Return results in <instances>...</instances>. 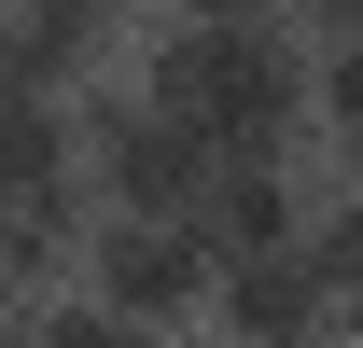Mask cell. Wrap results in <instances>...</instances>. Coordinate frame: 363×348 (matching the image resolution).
Listing matches in <instances>:
<instances>
[{
  "mask_svg": "<svg viewBox=\"0 0 363 348\" xmlns=\"http://www.w3.org/2000/svg\"><path fill=\"white\" fill-rule=\"evenodd\" d=\"M126 84L210 153H308V14H140Z\"/></svg>",
  "mask_w": 363,
  "mask_h": 348,
  "instance_id": "6da1fadb",
  "label": "cell"
},
{
  "mask_svg": "<svg viewBox=\"0 0 363 348\" xmlns=\"http://www.w3.org/2000/svg\"><path fill=\"white\" fill-rule=\"evenodd\" d=\"M70 112H84V181H98V209H196V195H210V139L182 126L168 98H140L126 70L70 84Z\"/></svg>",
  "mask_w": 363,
  "mask_h": 348,
  "instance_id": "7a4b0ae2",
  "label": "cell"
},
{
  "mask_svg": "<svg viewBox=\"0 0 363 348\" xmlns=\"http://www.w3.org/2000/svg\"><path fill=\"white\" fill-rule=\"evenodd\" d=\"M84 293H112L126 320H154V335H196L210 293H224V251H210V223H196V209H98Z\"/></svg>",
  "mask_w": 363,
  "mask_h": 348,
  "instance_id": "3957f363",
  "label": "cell"
},
{
  "mask_svg": "<svg viewBox=\"0 0 363 348\" xmlns=\"http://www.w3.org/2000/svg\"><path fill=\"white\" fill-rule=\"evenodd\" d=\"M308 209H321L308 153H210V195H196V223H210L224 265H238V251H294Z\"/></svg>",
  "mask_w": 363,
  "mask_h": 348,
  "instance_id": "277c9868",
  "label": "cell"
},
{
  "mask_svg": "<svg viewBox=\"0 0 363 348\" xmlns=\"http://www.w3.org/2000/svg\"><path fill=\"white\" fill-rule=\"evenodd\" d=\"M335 335V293L308 279V251H238L210 293V348H308Z\"/></svg>",
  "mask_w": 363,
  "mask_h": 348,
  "instance_id": "5b68a950",
  "label": "cell"
},
{
  "mask_svg": "<svg viewBox=\"0 0 363 348\" xmlns=\"http://www.w3.org/2000/svg\"><path fill=\"white\" fill-rule=\"evenodd\" d=\"M0 14H14V70L28 84H98L140 42V0H0Z\"/></svg>",
  "mask_w": 363,
  "mask_h": 348,
  "instance_id": "8992f818",
  "label": "cell"
},
{
  "mask_svg": "<svg viewBox=\"0 0 363 348\" xmlns=\"http://www.w3.org/2000/svg\"><path fill=\"white\" fill-rule=\"evenodd\" d=\"M84 237H98V181L0 195V293H56V279H84Z\"/></svg>",
  "mask_w": 363,
  "mask_h": 348,
  "instance_id": "52a82bcc",
  "label": "cell"
},
{
  "mask_svg": "<svg viewBox=\"0 0 363 348\" xmlns=\"http://www.w3.org/2000/svg\"><path fill=\"white\" fill-rule=\"evenodd\" d=\"M43 181H84V112L70 84L0 70V195H43Z\"/></svg>",
  "mask_w": 363,
  "mask_h": 348,
  "instance_id": "ba28073f",
  "label": "cell"
},
{
  "mask_svg": "<svg viewBox=\"0 0 363 348\" xmlns=\"http://www.w3.org/2000/svg\"><path fill=\"white\" fill-rule=\"evenodd\" d=\"M14 348H182V335L126 320V306L84 293V279H56V293H14Z\"/></svg>",
  "mask_w": 363,
  "mask_h": 348,
  "instance_id": "9c48e42d",
  "label": "cell"
},
{
  "mask_svg": "<svg viewBox=\"0 0 363 348\" xmlns=\"http://www.w3.org/2000/svg\"><path fill=\"white\" fill-rule=\"evenodd\" d=\"M363 126V28H308V139Z\"/></svg>",
  "mask_w": 363,
  "mask_h": 348,
  "instance_id": "30bf717a",
  "label": "cell"
},
{
  "mask_svg": "<svg viewBox=\"0 0 363 348\" xmlns=\"http://www.w3.org/2000/svg\"><path fill=\"white\" fill-rule=\"evenodd\" d=\"M294 251H308V279H321V293L350 306V293H363V195H321V209H308V237H294Z\"/></svg>",
  "mask_w": 363,
  "mask_h": 348,
  "instance_id": "8fae6325",
  "label": "cell"
},
{
  "mask_svg": "<svg viewBox=\"0 0 363 348\" xmlns=\"http://www.w3.org/2000/svg\"><path fill=\"white\" fill-rule=\"evenodd\" d=\"M140 14H279V0H140Z\"/></svg>",
  "mask_w": 363,
  "mask_h": 348,
  "instance_id": "7c38bea8",
  "label": "cell"
},
{
  "mask_svg": "<svg viewBox=\"0 0 363 348\" xmlns=\"http://www.w3.org/2000/svg\"><path fill=\"white\" fill-rule=\"evenodd\" d=\"M335 348H363V293H350V306H335Z\"/></svg>",
  "mask_w": 363,
  "mask_h": 348,
  "instance_id": "4fadbf2b",
  "label": "cell"
},
{
  "mask_svg": "<svg viewBox=\"0 0 363 348\" xmlns=\"http://www.w3.org/2000/svg\"><path fill=\"white\" fill-rule=\"evenodd\" d=\"M0 70H14V14H0Z\"/></svg>",
  "mask_w": 363,
  "mask_h": 348,
  "instance_id": "5bb4252c",
  "label": "cell"
},
{
  "mask_svg": "<svg viewBox=\"0 0 363 348\" xmlns=\"http://www.w3.org/2000/svg\"><path fill=\"white\" fill-rule=\"evenodd\" d=\"M0 348H14V293H0Z\"/></svg>",
  "mask_w": 363,
  "mask_h": 348,
  "instance_id": "9a60e30c",
  "label": "cell"
},
{
  "mask_svg": "<svg viewBox=\"0 0 363 348\" xmlns=\"http://www.w3.org/2000/svg\"><path fill=\"white\" fill-rule=\"evenodd\" d=\"M279 14H321V0H279Z\"/></svg>",
  "mask_w": 363,
  "mask_h": 348,
  "instance_id": "2e32d148",
  "label": "cell"
},
{
  "mask_svg": "<svg viewBox=\"0 0 363 348\" xmlns=\"http://www.w3.org/2000/svg\"><path fill=\"white\" fill-rule=\"evenodd\" d=\"M308 348H335V335H308Z\"/></svg>",
  "mask_w": 363,
  "mask_h": 348,
  "instance_id": "e0dca14e",
  "label": "cell"
}]
</instances>
